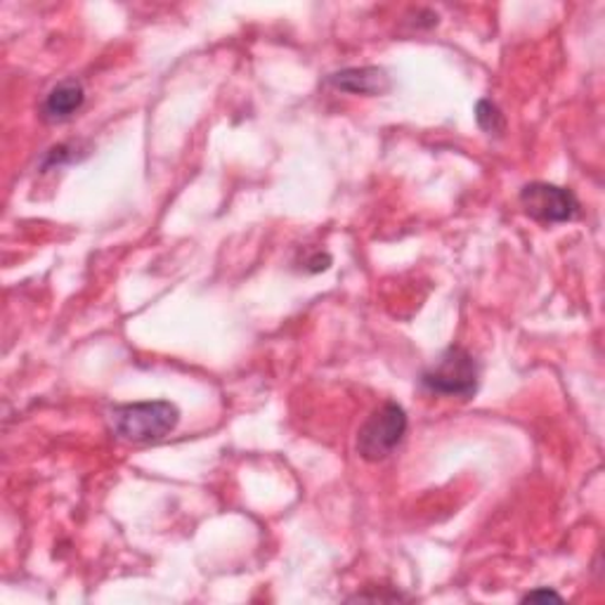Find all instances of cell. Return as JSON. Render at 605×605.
<instances>
[{
	"label": "cell",
	"instance_id": "cell-6",
	"mask_svg": "<svg viewBox=\"0 0 605 605\" xmlns=\"http://www.w3.org/2000/svg\"><path fill=\"white\" fill-rule=\"evenodd\" d=\"M83 102H86V90L81 81L67 79L57 83L48 96H45L41 104V116L45 123H65L81 110Z\"/></svg>",
	"mask_w": 605,
	"mask_h": 605
},
{
	"label": "cell",
	"instance_id": "cell-8",
	"mask_svg": "<svg viewBox=\"0 0 605 605\" xmlns=\"http://www.w3.org/2000/svg\"><path fill=\"white\" fill-rule=\"evenodd\" d=\"M523 601L525 603H530V601H563V596L558 592H553V589L545 586V589H535V592L527 594Z\"/></svg>",
	"mask_w": 605,
	"mask_h": 605
},
{
	"label": "cell",
	"instance_id": "cell-3",
	"mask_svg": "<svg viewBox=\"0 0 605 605\" xmlns=\"http://www.w3.org/2000/svg\"><path fill=\"white\" fill-rule=\"evenodd\" d=\"M407 433V414L397 402H385L371 412L358 433V455L367 461H381L402 442Z\"/></svg>",
	"mask_w": 605,
	"mask_h": 605
},
{
	"label": "cell",
	"instance_id": "cell-7",
	"mask_svg": "<svg viewBox=\"0 0 605 605\" xmlns=\"http://www.w3.org/2000/svg\"><path fill=\"white\" fill-rule=\"evenodd\" d=\"M475 121H478V126L483 128L485 133H490V135H500V133H504V126H506L504 116H502V112H500V107H496V104L490 102V100H480V102L475 104Z\"/></svg>",
	"mask_w": 605,
	"mask_h": 605
},
{
	"label": "cell",
	"instance_id": "cell-5",
	"mask_svg": "<svg viewBox=\"0 0 605 605\" xmlns=\"http://www.w3.org/2000/svg\"><path fill=\"white\" fill-rule=\"evenodd\" d=\"M329 86H334L340 92H350V96H385L393 88L391 76L385 69L379 67H350L332 74L327 79Z\"/></svg>",
	"mask_w": 605,
	"mask_h": 605
},
{
	"label": "cell",
	"instance_id": "cell-2",
	"mask_svg": "<svg viewBox=\"0 0 605 605\" xmlns=\"http://www.w3.org/2000/svg\"><path fill=\"white\" fill-rule=\"evenodd\" d=\"M478 381L480 367L475 358L459 346L447 348L422 374V385L428 393L461 400H469L478 393Z\"/></svg>",
	"mask_w": 605,
	"mask_h": 605
},
{
	"label": "cell",
	"instance_id": "cell-9",
	"mask_svg": "<svg viewBox=\"0 0 605 605\" xmlns=\"http://www.w3.org/2000/svg\"><path fill=\"white\" fill-rule=\"evenodd\" d=\"M329 262H332V258L327 254H317V256L310 258L305 266H307L310 272H322V270L329 268Z\"/></svg>",
	"mask_w": 605,
	"mask_h": 605
},
{
	"label": "cell",
	"instance_id": "cell-1",
	"mask_svg": "<svg viewBox=\"0 0 605 605\" xmlns=\"http://www.w3.org/2000/svg\"><path fill=\"white\" fill-rule=\"evenodd\" d=\"M112 428L121 440L128 442H157L176 430L180 412L173 402H133V405H119L112 410Z\"/></svg>",
	"mask_w": 605,
	"mask_h": 605
},
{
	"label": "cell",
	"instance_id": "cell-4",
	"mask_svg": "<svg viewBox=\"0 0 605 605\" xmlns=\"http://www.w3.org/2000/svg\"><path fill=\"white\" fill-rule=\"evenodd\" d=\"M520 206L530 219L556 225V223H568L580 213V201L565 188H558V184L549 182H530L525 184L520 192Z\"/></svg>",
	"mask_w": 605,
	"mask_h": 605
}]
</instances>
